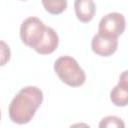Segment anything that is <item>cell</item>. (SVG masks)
<instances>
[{"mask_svg": "<svg viewBox=\"0 0 128 128\" xmlns=\"http://www.w3.org/2000/svg\"><path fill=\"white\" fill-rule=\"evenodd\" d=\"M43 98L42 90L36 86L22 88L9 104L8 112L12 122L20 125L29 123L41 106Z\"/></svg>", "mask_w": 128, "mask_h": 128, "instance_id": "obj_1", "label": "cell"}, {"mask_svg": "<svg viewBox=\"0 0 128 128\" xmlns=\"http://www.w3.org/2000/svg\"><path fill=\"white\" fill-rule=\"evenodd\" d=\"M54 71L60 80L70 87H80L86 81V74L76 59L65 55L56 59Z\"/></svg>", "mask_w": 128, "mask_h": 128, "instance_id": "obj_2", "label": "cell"}, {"mask_svg": "<svg viewBox=\"0 0 128 128\" xmlns=\"http://www.w3.org/2000/svg\"><path fill=\"white\" fill-rule=\"evenodd\" d=\"M45 24L37 17H28L20 27V38L22 42L31 48L39 42L45 31Z\"/></svg>", "mask_w": 128, "mask_h": 128, "instance_id": "obj_3", "label": "cell"}, {"mask_svg": "<svg viewBox=\"0 0 128 128\" xmlns=\"http://www.w3.org/2000/svg\"><path fill=\"white\" fill-rule=\"evenodd\" d=\"M126 28V20L123 14L111 12L105 15L99 22L98 33L108 37H119Z\"/></svg>", "mask_w": 128, "mask_h": 128, "instance_id": "obj_4", "label": "cell"}, {"mask_svg": "<svg viewBox=\"0 0 128 128\" xmlns=\"http://www.w3.org/2000/svg\"><path fill=\"white\" fill-rule=\"evenodd\" d=\"M118 47V37H108L97 33L91 41L92 51L103 57H109L114 54Z\"/></svg>", "mask_w": 128, "mask_h": 128, "instance_id": "obj_5", "label": "cell"}, {"mask_svg": "<svg viewBox=\"0 0 128 128\" xmlns=\"http://www.w3.org/2000/svg\"><path fill=\"white\" fill-rule=\"evenodd\" d=\"M59 44V37L56 31L51 27H45V31L39 42L34 46V50L41 55L53 53Z\"/></svg>", "mask_w": 128, "mask_h": 128, "instance_id": "obj_6", "label": "cell"}, {"mask_svg": "<svg viewBox=\"0 0 128 128\" xmlns=\"http://www.w3.org/2000/svg\"><path fill=\"white\" fill-rule=\"evenodd\" d=\"M110 100L115 106L125 107L128 104V77L124 71L119 78L118 84L110 92Z\"/></svg>", "mask_w": 128, "mask_h": 128, "instance_id": "obj_7", "label": "cell"}, {"mask_svg": "<svg viewBox=\"0 0 128 128\" xmlns=\"http://www.w3.org/2000/svg\"><path fill=\"white\" fill-rule=\"evenodd\" d=\"M74 10L76 17L80 22L88 23L94 18L96 6L93 0H75Z\"/></svg>", "mask_w": 128, "mask_h": 128, "instance_id": "obj_8", "label": "cell"}, {"mask_svg": "<svg viewBox=\"0 0 128 128\" xmlns=\"http://www.w3.org/2000/svg\"><path fill=\"white\" fill-rule=\"evenodd\" d=\"M45 10L53 15L61 14L67 8V0H41Z\"/></svg>", "mask_w": 128, "mask_h": 128, "instance_id": "obj_9", "label": "cell"}, {"mask_svg": "<svg viewBox=\"0 0 128 128\" xmlns=\"http://www.w3.org/2000/svg\"><path fill=\"white\" fill-rule=\"evenodd\" d=\"M99 127H101V128H103V127H116V128L120 127V128H124L125 124L122 121V119L117 117V116H106L100 121Z\"/></svg>", "mask_w": 128, "mask_h": 128, "instance_id": "obj_10", "label": "cell"}, {"mask_svg": "<svg viewBox=\"0 0 128 128\" xmlns=\"http://www.w3.org/2000/svg\"><path fill=\"white\" fill-rule=\"evenodd\" d=\"M11 57L10 47L5 41L0 40V67L4 66L8 63Z\"/></svg>", "mask_w": 128, "mask_h": 128, "instance_id": "obj_11", "label": "cell"}, {"mask_svg": "<svg viewBox=\"0 0 128 128\" xmlns=\"http://www.w3.org/2000/svg\"><path fill=\"white\" fill-rule=\"evenodd\" d=\"M0 119H1V111H0Z\"/></svg>", "mask_w": 128, "mask_h": 128, "instance_id": "obj_12", "label": "cell"}, {"mask_svg": "<svg viewBox=\"0 0 128 128\" xmlns=\"http://www.w3.org/2000/svg\"><path fill=\"white\" fill-rule=\"evenodd\" d=\"M22 1H25V0H22Z\"/></svg>", "mask_w": 128, "mask_h": 128, "instance_id": "obj_13", "label": "cell"}]
</instances>
